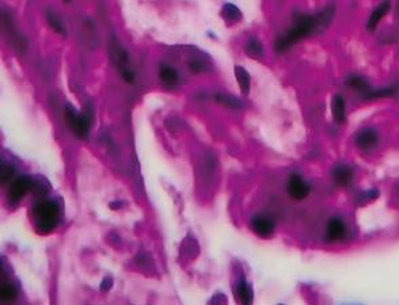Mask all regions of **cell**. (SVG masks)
I'll return each mask as SVG.
<instances>
[{
    "instance_id": "1",
    "label": "cell",
    "mask_w": 399,
    "mask_h": 305,
    "mask_svg": "<svg viewBox=\"0 0 399 305\" xmlns=\"http://www.w3.org/2000/svg\"><path fill=\"white\" fill-rule=\"evenodd\" d=\"M334 16V7L325 8L316 15H299L296 18V23L292 29L277 38L276 41V52L282 53L288 50L292 45L299 42L303 38L311 35L314 31L322 30L331 22V19Z\"/></svg>"
},
{
    "instance_id": "2",
    "label": "cell",
    "mask_w": 399,
    "mask_h": 305,
    "mask_svg": "<svg viewBox=\"0 0 399 305\" xmlns=\"http://www.w3.org/2000/svg\"><path fill=\"white\" fill-rule=\"evenodd\" d=\"M33 219L40 234H49L59 224V219H60L59 206L53 201H40L33 207Z\"/></svg>"
},
{
    "instance_id": "3",
    "label": "cell",
    "mask_w": 399,
    "mask_h": 305,
    "mask_svg": "<svg viewBox=\"0 0 399 305\" xmlns=\"http://www.w3.org/2000/svg\"><path fill=\"white\" fill-rule=\"evenodd\" d=\"M65 121L79 139H87L90 132V125H91V116L86 111L78 113L71 106H67L65 109Z\"/></svg>"
},
{
    "instance_id": "4",
    "label": "cell",
    "mask_w": 399,
    "mask_h": 305,
    "mask_svg": "<svg viewBox=\"0 0 399 305\" xmlns=\"http://www.w3.org/2000/svg\"><path fill=\"white\" fill-rule=\"evenodd\" d=\"M287 192H288L289 197L292 200L301 201L306 200L311 192L310 185L307 182L304 181L303 178L299 177L297 174H292L288 179V183H287Z\"/></svg>"
},
{
    "instance_id": "5",
    "label": "cell",
    "mask_w": 399,
    "mask_h": 305,
    "mask_svg": "<svg viewBox=\"0 0 399 305\" xmlns=\"http://www.w3.org/2000/svg\"><path fill=\"white\" fill-rule=\"evenodd\" d=\"M379 143V135L375 129L363 128L354 136V144L361 151H371Z\"/></svg>"
},
{
    "instance_id": "6",
    "label": "cell",
    "mask_w": 399,
    "mask_h": 305,
    "mask_svg": "<svg viewBox=\"0 0 399 305\" xmlns=\"http://www.w3.org/2000/svg\"><path fill=\"white\" fill-rule=\"evenodd\" d=\"M346 235V225L344 220L339 217H331L327 221L326 234H325V241L326 243H337L342 240Z\"/></svg>"
},
{
    "instance_id": "7",
    "label": "cell",
    "mask_w": 399,
    "mask_h": 305,
    "mask_svg": "<svg viewBox=\"0 0 399 305\" xmlns=\"http://www.w3.org/2000/svg\"><path fill=\"white\" fill-rule=\"evenodd\" d=\"M353 168L348 164H338L333 168L331 178L338 187H348L353 179Z\"/></svg>"
},
{
    "instance_id": "8",
    "label": "cell",
    "mask_w": 399,
    "mask_h": 305,
    "mask_svg": "<svg viewBox=\"0 0 399 305\" xmlns=\"http://www.w3.org/2000/svg\"><path fill=\"white\" fill-rule=\"evenodd\" d=\"M31 187H33V185H31L29 178H19V179H16V181L12 183L10 190H8V198H10L11 202H18V201L22 200L25 194H26Z\"/></svg>"
},
{
    "instance_id": "9",
    "label": "cell",
    "mask_w": 399,
    "mask_h": 305,
    "mask_svg": "<svg viewBox=\"0 0 399 305\" xmlns=\"http://www.w3.org/2000/svg\"><path fill=\"white\" fill-rule=\"evenodd\" d=\"M251 230L254 231V234L257 236L266 239V237L272 236V234L274 232V222L270 219L262 217V216H257L251 220Z\"/></svg>"
},
{
    "instance_id": "10",
    "label": "cell",
    "mask_w": 399,
    "mask_h": 305,
    "mask_svg": "<svg viewBox=\"0 0 399 305\" xmlns=\"http://www.w3.org/2000/svg\"><path fill=\"white\" fill-rule=\"evenodd\" d=\"M331 116L335 124L344 125L346 122V106L342 95L337 94L331 99Z\"/></svg>"
},
{
    "instance_id": "11",
    "label": "cell",
    "mask_w": 399,
    "mask_h": 305,
    "mask_svg": "<svg viewBox=\"0 0 399 305\" xmlns=\"http://www.w3.org/2000/svg\"><path fill=\"white\" fill-rule=\"evenodd\" d=\"M390 8H391V3H390V0H384L382 3L377 6L375 10L372 11L371 16L368 19V23H367V29L368 30H375L376 26L380 23V21L384 18V16L387 15L388 11H390Z\"/></svg>"
},
{
    "instance_id": "12",
    "label": "cell",
    "mask_w": 399,
    "mask_h": 305,
    "mask_svg": "<svg viewBox=\"0 0 399 305\" xmlns=\"http://www.w3.org/2000/svg\"><path fill=\"white\" fill-rule=\"evenodd\" d=\"M236 300H239L242 304H253V300H254L253 289L244 278L236 283Z\"/></svg>"
},
{
    "instance_id": "13",
    "label": "cell",
    "mask_w": 399,
    "mask_h": 305,
    "mask_svg": "<svg viewBox=\"0 0 399 305\" xmlns=\"http://www.w3.org/2000/svg\"><path fill=\"white\" fill-rule=\"evenodd\" d=\"M396 92H398V86L394 84V86L383 87V88H369L368 92H365L364 98L365 99H380V98H391V97H395Z\"/></svg>"
},
{
    "instance_id": "14",
    "label": "cell",
    "mask_w": 399,
    "mask_h": 305,
    "mask_svg": "<svg viewBox=\"0 0 399 305\" xmlns=\"http://www.w3.org/2000/svg\"><path fill=\"white\" fill-rule=\"evenodd\" d=\"M345 84L349 87L350 90L357 91V92H361L363 95H364L365 92H368L369 88H371L368 82L360 75H349L346 78Z\"/></svg>"
},
{
    "instance_id": "15",
    "label": "cell",
    "mask_w": 399,
    "mask_h": 305,
    "mask_svg": "<svg viewBox=\"0 0 399 305\" xmlns=\"http://www.w3.org/2000/svg\"><path fill=\"white\" fill-rule=\"evenodd\" d=\"M235 76L238 83H239L240 86V90H242V94L249 95V92H250V75H249V72H247L243 67L236 65Z\"/></svg>"
},
{
    "instance_id": "16",
    "label": "cell",
    "mask_w": 399,
    "mask_h": 305,
    "mask_svg": "<svg viewBox=\"0 0 399 305\" xmlns=\"http://www.w3.org/2000/svg\"><path fill=\"white\" fill-rule=\"evenodd\" d=\"M159 76H160V79H162V82H163V83L168 87L175 86V84H177V82H178V73H177V71H175V69H173V68H170V67L160 68Z\"/></svg>"
},
{
    "instance_id": "17",
    "label": "cell",
    "mask_w": 399,
    "mask_h": 305,
    "mask_svg": "<svg viewBox=\"0 0 399 305\" xmlns=\"http://www.w3.org/2000/svg\"><path fill=\"white\" fill-rule=\"evenodd\" d=\"M246 52L249 53L251 57H254V59L262 57L263 56L262 44H261V42H259L257 38H251L250 41L247 42Z\"/></svg>"
},
{
    "instance_id": "18",
    "label": "cell",
    "mask_w": 399,
    "mask_h": 305,
    "mask_svg": "<svg viewBox=\"0 0 399 305\" xmlns=\"http://www.w3.org/2000/svg\"><path fill=\"white\" fill-rule=\"evenodd\" d=\"M216 101L223 106H227V107H231V109H240L243 107V103L236 99L235 97H231V95H216Z\"/></svg>"
},
{
    "instance_id": "19",
    "label": "cell",
    "mask_w": 399,
    "mask_h": 305,
    "mask_svg": "<svg viewBox=\"0 0 399 305\" xmlns=\"http://www.w3.org/2000/svg\"><path fill=\"white\" fill-rule=\"evenodd\" d=\"M0 298L6 302H11L16 298V290L15 288L10 285V283H4L0 288Z\"/></svg>"
},
{
    "instance_id": "20",
    "label": "cell",
    "mask_w": 399,
    "mask_h": 305,
    "mask_svg": "<svg viewBox=\"0 0 399 305\" xmlns=\"http://www.w3.org/2000/svg\"><path fill=\"white\" fill-rule=\"evenodd\" d=\"M223 16H224L225 21L236 22V21L240 19V11L232 4H225L224 7H223Z\"/></svg>"
},
{
    "instance_id": "21",
    "label": "cell",
    "mask_w": 399,
    "mask_h": 305,
    "mask_svg": "<svg viewBox=\"0 0 399 305\" xmlns=\"http://www.w3.org/2000/svg\"><path fill=\"white\" fill-rule=\"evenodd\" d=\"M376 198H379V192H377L376 188H371L368 192L361 193L360 196H358L357 202L360 203V205H367V203L372 202V201H375Z\"/></svg>"
},
{
    "instance_id": "22",
    "label": "cell",
    "mask_w": 399,
    "mask_h": 305,
    "mask_svg": "<svg viewBox=\"0 0 399 305\" xmlns=\"http://www.w3.org/2000/svg\"><path fill=\"white\" fill-rule=\"evenodd\" d=\"M48 22H49L50 27H52L54 31H57V33H60V34H65L64 26L61 25L60 21H59V19L56 18V15L52 14V12H48Z\"/></svg>"
},
{
    "instance_id": "23",
    "label": "cell",
    "mask_w": 399,
    "mask_h": 305,
    "mask_svg": "<svg viewBox=\"0 0 399 305\" xmlns=\"http://www.w3.org/2000/svg\"><path fill=\"white\" fill-rule=\"evenodd\" d=\"M14 167L10 166V164H3L2 166V182H3L4 185L7 183V182H10V179L12 178V175H14Z\"/></svg>"
},
{
    "instance_id": "24",
    "label": "cell",
    "mask_w": 399,
    "mask_h": 305,
    "mask_svg": "<svg viewBox=\"0 0 399 305\" xmlns=\"http://www.w3.org/2000/svg\"><path fill=\"white\" fill-rule=\"evenodd\" d=\"M111 287H113V279L110 277H107V278L103 279L102 285H101V290L102 292H106V290H110Z\"/></svg>"
},
{
    "instance_id": "25",
    "label": "cell",
    "mask_w": 399,
    "mask_h": 305,
    "mask_svg": "<svg viewBox=\"0 0 399 305\" xmlns=\"http://www.w3.org/2000/svg\"><path fill=\"white\" fill-rule=\"evenodd\" d=\"M396 16L399 18V0H398V3H396Z\"/></svg>"
},
{
    "instance_id": "26",
    "label": "cell",
    "mask_w": 399,
    "mask_h": 305,
    "mask_svg": "<svg viewBox=\"0 0 399 305\" xmlns=\"http://www.w3.org/2000/svg\"><path fill=\"white\" fill-rule=\"evenodd\" d=\"M64 2H71V0H64Z\"/></svg>"
}]
</instances>
